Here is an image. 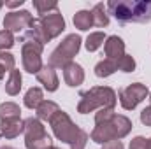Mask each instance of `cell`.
Returning a JSON list of instances; mask_svg holds the SVG:
<instances>
[{"instance_id": "9a60e30c", "label": "cell", "mask_w": 151, "mask_h": 149, "mask_svg": "<svg viewBox=\"0 0 151 149\" xmlns=\"http://www.w3.org/2000/svg\"><path fill=\"white\" fill-rule=\"evenodd\" d=\"M21 40H34V42H39V44L46 46L51 39L47 37V34H46V30H44L40 19H39V18H34L32 25L28 27V30L25 32V35H23Z\"/></svg>"}, {"instance_id": "d4e9b609", "label": "cell", "mask_w": 151, "mask_h": 149, "mask_svg": "<svg viewBox=\"0 0 151 149\" xmlns=\"http://www.w3.org/2000/svg\"><path fill=\"white\" fill-rule=\"evenodd\" d=\"M0 67L5 72H11L16 69V58L14 54H11L9 51H0Z\"/></svg>"}, {"instance_id": "8992f818", "label": "cell", "mask_w": 151, "mask_h": 149, "mask_svg": "<svg viewBox=\"0 0 151 149\" xmlns=\"http://www.w3.org/2000/svg\"><path fill=\"white\" fill-rule=\"evenodd\" d=\"M53 146L51 135L46 132L44 123L37 116L25 119V148L27 149H49Z\"/></svg>"}, {"instance_id": "83f0119b", "label": "cell", "mask_w": 151, "mask_h": 149, "mask_svg": "<svg viewBox=\"0 0 151 149\" xmlns=\"http://www.w3.org/2000/svg\"><path fill=\"white\" fill-rule=\"evenodd\" d=\"M114 116V109H99L95 112V125H100V123H106L109 121Z\"/></svg>"}, {"instance_id": "44dd1931", "label": "cell", "mask_w": 151, "mask_h": 149, "mask_svg": "<svg viewBox=\"0 0 151 149\" xmlns=\"http://www.w3.org/2000/svg\"><path fill=\"white\" fill-rule=\"evenodd\" d=\"M19 117H21V107L16 102H2L0 104V121L19 119Z\"/></svg>"}, {"instance_id": "ac0fdd59", "label": "cell", "mask_w": 151, "mask_h": 149, "mask_svg": "<svg viewBox=\"0 0 151 149\" xmlns=\"http://www.w3.org/2000/svg\"><path fill=\"white\" fill-rule=\"evenodd\" d=\"M91 18H93V27H99V28H106L109 27V12L106 9V5L102 2L95 4L93 9H91Z\"/></svg>"}, {"instance_id": "f546056e", "label": "cell", "mask_w": 151, "mask_h": 149, "mask_svg": "<svg viewBox=\"0 0 151 149\" xmlns=\"http://www.w3.org/2000/svg\"><path fill=\"white\" fill-rule=\"evenodd\" d=\"M141 123L144 126H151V104L141 111Z\"/></svg>"}, {"instance_id": "ba28073f", "label": "cell", "mask_w": 151, "mask_h": 149, "mask_svg": "<svg viewBox=\"0 0 151 149\" xmlns=\"http://www.w3.org/2000/svg\"><path fill=\"white\" fill-rule=\"evenodd\" d=\"M150 97V90L146 84L142 82H132L128 84L127 88L119 90L118 91V98H119V104L125 111H134L142 100H146Z\"/></svg>"}, {"instance_id": "484cf974", "label": "cell", "mask_w": 151, "mask_h": 149, "mask_svg": "<svg viewBox=\"0 0 151 149\" xmlns=\"http://www.w3.org/2000/svg\"><path fill=\"white\" fill-rule=\"evenodd\" d=\"M34 7L37 9V12L40 14V18L42 16H46V14H49V11H58V4L56 2H40V0H34Z\"/></svg>"}, {"instance_id": "6da1fadb", "label": "cell", "mask_w": 151, "mask_h": 149, "mask_svg": "<svg viewBox=\"0 0 151 149\" xmlns=\"http://www.w3.org/2000/svg\"><path fill=\"white\" fill-rule=\"evenodd\" d=\"M49 125H51L53 135L60 142L69 144L70 149H84L86 148V144L90 140V133L84 132L81 126H77L65 111L60 109V111L51 117Z\"/></svg>"}, {"instance_id": "d6986e66", "label": "cell", "mask_w": 151, "mask_h": 149, "mask_svg": "<svg viewBox=\"0 0 151 149\" xmlns=\"http://www.w3.org/2000/svg\"><path fill=\"white\" fill-rule=\"evenodd\" d=\"M58 111H60V105H58L56 102H53V100H44L37 109H35V114H37V117L40 121H47V123H49L51 117H53Z\"/></svg>"}, {"instance_id": "4fadbf2b", "label": "cell", "mask_w": 151, "mask_h": 149, "mask_svg": "<svg viewBox=\"0 0 151 149\" xmlns=\"http://www.w3.org/2000/svg\"><path fill=\"white\" fill-rule=\"evenodd\" d=\"M25 133V119H9L0 121V137L2 139H16Z\"/></svg>"}, {"instance_id": "2e32d148", "label": "cell", "mask_w": 151, "mask_h": 149, "mask_svg": "<svg viewBox=\"0 0 151 149\" xmlns=\"http://www.w3.org/2000/svg\"><path fill=\"white\" fill-rule=\"evenodd\" d=\"M21 86H23L21 72H19L18 69L11 70V72H9V77H7V81H5V93H7L9 97H16V95H19Z\"/></svg>"}, {"instance_id": "f1b7e54d", "label": "cell", "mask_w": 151, "mask_h": 149, "mask_svg": "<svg viewBox=\"0 0 151 149\" xmlns=\"http://www.w3.org/2000/svg\"><path fill=\"white\" fill-rule=\"evenodd\" d=\"M128 149H148V139L142 137V135H137L130 140Z\"/></svg>"}, {"instance_id": "4316f807", "label": "cell", "mask_w": 151, "mask_h": 149, "mask_svg": "<svg viewBox=\"0 0 151 149\" xmlns=\"http://www.w3.org/2000/svg\"><path fill=\"white\" fill-rule=\"evenodd\" d=\"M16 44L14 34L7 32V30H0V51H7Z\"/></svg>"}, {"instance_id": "5b68a950", "label": "cell", "mask_w": 151, "mask_h": 149, "mask_svg": "<svg viewBox=\"0 0 151 149\" xmlns=\"http://www.w3.org/2000/svg\"><path fill=\"white\" fill-rule=\"evenodd\" d=\"M81 44H83L81 35H77V34H69L67 37L55 47V51L49 54L47 65L53 67V69H63L67 63L74 62V56H77V53H79V49H81Z\"/></svg>"}, {"instance_id": "1f68e13d", "label": "cell", "mask_w": 151, "mask_h": 149, "mask_svg": "<svg viewBox=\"0 0 151 149\" xmlns=\"http://www.w3.org/2000/svg\"><path fill=\"white\" fill-rule=\"evenodd\" d=\"M25 4V0H14V2H5V5L9 9H14V7H21Z\"/></svg>"}, {"instance_id": "ffe728a7", "label": "cell", "mask_w": 151, "mask_h": 149, "mask_svg": "<svg viewBox=\"0 0 151 149\" xmlns=\"http://www.w3.org/2000/svg\"><path fill=\"white\" fill-rule=\"evenodd\" d=\"M72 23L77 30L81 32H86L93 27V18H91V11H86V9H81L77 11L72 18Z\"/></svg>"}, {"instance_id": "7402d4cb", "label": "cell", "mask_w": 151, "mask_h": 149, "mask_svg": "<svg viewBox=\"0 0 151 149\" xmlns=\"http://www.w3.org/2000/svg\"><path fill=\"white\" fill-rule=\"evenodd\" d=\"M116 70H118V63H116V60H109V58H104V60H100V62L95 65V75L100 77V79L113 75Z\"/></svg>"}, {"instance_id": "52a82bcc", "label": "cell", "mask_w": 151, "mask_h": 149, "mask_svg": "<svg viewBox=\"0 0 151 149\" xmlns=\"http://www.w3.org/2000/svg\"><path fill=\"white\" fill-rule=\"evenodd\" d=\"M42 51L44 46L34 42V40H23L21 44V63H23V70H27L28 74L37 75L40 72L42 65Z\"/></svg>"}, {"instance_id": "cb8c5ba5", "label": "cell", "mask_w": 151, "mask_h": 149, "mask_svg": "<svg viewBox=\"0 0 151 149\" xmlns=\"http://www.w3.org/2000/svg\"><path fill=\"white\" fill-rule=\"evenodd\" d=\"M116 63H118V70H121V72H125V74L135 72V67H137L134 56H132V54H127V53H125L121 58H118Z\"/></svg>"}, {"instance_id": "277c9868", "label": "cell", "mask_w": 151, "mask_h": 149, "mask_svg": "<svg viewBox=\"0 0 151 149\" xmlns=\"http://www.w3.org/2000/svg\"><path fill=\"white\" fill-rule=\"evenodd\" d=\"M118 104V95L111 86H93L86 91H81L77 112L90 114L99 109H114Z\"/></svg>"}, {"instance_id": "4dcf8cb0", "label": "cell", "mask_w": 151, "mask_h": 149, "mask_svg": "<svg viewBox=\"0 0 151 149\" xmlns=\"http://www.w3.org/2000/svg\"><path fill=\"white\" fill-rule=\"evenodd\" d=\"M102 149H125V146H123V142H121V140H111V142L104 144Z\"/></svg>"}, {"instance_id": "e0dca14e", "label": "cell", "mask_w": 151, "mask_h": 149, "mask_svg": "<svg viewBox=\"0 0 151 149\" xmlns=\"http://www.w3.org/2000/svg\"><path fill=\"white\" fill-rule=\"evenodd\" d=\"M42 102H44V91H42L39 86H32V88L25 93L23 104H25V107H27V109L35 111Z\"/></svg>"}, {"instance_id": "9c48e42d", "label": "cell", "mask_w": 151, "mask_h": 149, "mask_svg": "<svg viewBox=\"0 0 151 149\" xmlns=\"http://www.w3.org/2000/svg\"><path fill=\"white\" fill-rule=\"evenodd\" d=\"M32 21H34V16H32L30 11H27V9L11 11L4 18V30H7L11 34H21V32L28 30Z\"/></svg>"}, {"instance_id": "603a6c76", "label": "cell", "mask_w": 151, "mask_h": 149, "mask_svg": "<svg viewBox=\"0 0 151 149\" xmlns=\"http://www.w3.org/2000/svg\"><path fill=\"white\" fill-rule=\"evenodd\" d=\"M106 34L104 32H91L86 40H84V47H86V51L88 53H95L97 49H100L102 46H104V42H106Z\"/></svg>"}, {"instance_id": "d590c367", "label": "cell", "mask_w": 151, "mask_h": 149, "mask_svg": "<svg viewBox=\"0 0 151 149\" xmlns=\"http://www.w3.org/2000/svg\"><path fill=\"white\" fill-rule=\"evenodd\" d=\"M2 7H4V2H0V9H2Z\"/></svg>"}, {"instance_id": "8fae6325", "label": "cell", "mask_w": 151, "mask_h": 149, "mask_svg": "<svg viewBox=\"0 0 151 149\" xmlns=\"http://www.w3.org/2000/svg\"><path fill=\"white\" fill-rule=\"evenodd\" d=\"M62 70H63V81H65L67 86L77 88V86H81V84L84 82V70H83V67H81L79 63L70 62V63H67Z\"/></svg>"}, {"instance_id": "5bb4252c", "label": "cell", "mask_w": 151, "mask_h": 149, "mask_svg": "<svg viewBox=\"0 0 151 149\" xmlns=\"http://www.w3.org/2000/svg\"><path fill=\"white\" fill-rule=\"evenodd\" d=\"M104 53L106 58L109 60H118L125 54V40L118 35H109L104 42Z\"/></svg>"}, {"instance_id": "836d02e7", "label": "cell", "mask_w": 151, "mask_h": 149, "mask_svg": "<svg viewBox=\"0 0 151 149\" xmlns=\"http://www.w3.org/2000/svg\"><path fill=\"white\" fill-rule=\"evenodd\" d=\"M148 149H151V137L148 139Z\"/></svg>"}, {"instance_id": "e575fe53", "label": "cell", "mask_w": 151, "mask_h": 149, "mask_svg": "<svg viewBox=\"0 0 151 149\" xmlns=\"http://www.w3.org/2000/svg\"><path fill=\"white\" fill-rule=\"evenodd\" d=\"M49 149H62V148H56V146H51Z\"/></svg>"}, {"instance_id": "3957f363", "label": "cell", "mask_w": 151, "mask_h": 149, "mask_svg": "<svg viewBox=\"0 0 151 149\" xmlns=\"http://www.w3.org/2000/svg\"><path fill=\"white\" fill-rule=\"evenodd\" d=\"M134 125H132V119L127 117L125 114H116L106 123H100V125H95V128L91 130L90 133V139L95 142V144H107L111 140H121L125 139L130 132H132Z\"/></svg>"}, {"instance_id": "8d00e7d4", "label": "cell", "mask_w": 151, "mask_h": 149, "mask_svg": "<svg viewBox=\"0 0 151 149\" xmlns=\"http://www.w3.org/2000/svg\"><path fill=\"white\" fill-rule=\"evenodd\" d=\"M150 102H151V91H150Z\"/></svg>"}, {"instance_id": "7a4b0ae2", "label": "cell", "mask_w": 151, "mask_h": 149, "mask_svg": "<svg viewBox=\"0 0 151 149\" xmlns=\"http://www.w3.org/2000/svg\"><path fill=\"white\" fill-rule=\"evenodd\" d=\"M106 9L119 23L151 21V0H109Z\"/></svg>"}, {"instance_id": "30bf717a", "label": "cell", "mask_w": 151, "mask_h": 149, "mask_svg": "<svg viewBox=\"0 0 151 149\" xmlns=\"http://www.w3.org/2000/svg\"><path fill=\"white\" fill-rule=\"evenodd\" d=\"M40 19V23H42V27H44V30H46V34H47V37L51 39H56L58 35H62V32L65 30V18L62 16V12L60 11H55V12H49V14H46V16H42V18H39Z\"/></svg>"}, {"instance_id": "7c38bea8", "label": "cell", "mask_w": 151, "mask_h": 149, "mask_svg": "<svg viewBox=\"0 0 151 149\" xmlns=\"http://www.w3.org/2000/svg\"><path fill=\"white\" fill-rule=\"evenodd\" d=\"M37 81L42 84V88L46 91H49V93H55L58 90V86H60V79L56 75V70L53 67H49V65H44L40 69V72L37 74Z\"/></svg>"}, {"instance_id": "d6a6232c", "label": "cell", "mask_w": 151, "mask_h": 149, "mask_svg": "<svg viewBox=\"0 0 151 149\" xmlns=\"http://www.w3.org/2000/svg\"><path fill=\"white\" fill-rule=\"evenodd\" d=\"M4 75H5V70H4V69H2V67H0V81H2V79H4Z\"/></svg>"}]
</instances>
